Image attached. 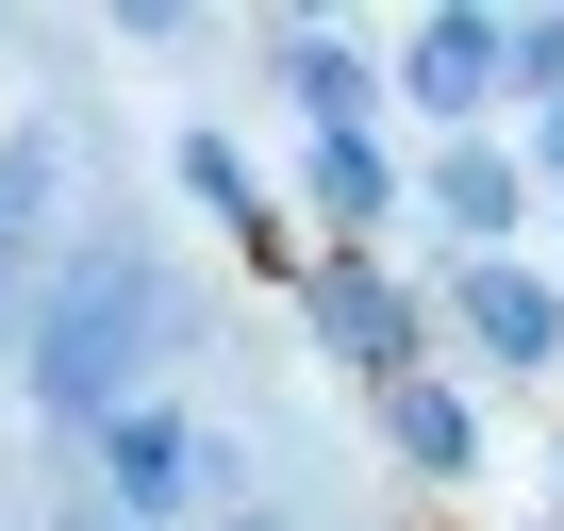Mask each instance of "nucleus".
Listing matches in <instances>:
<instances>
[{
    "mask_svg": "<svg viewBox=\"0 0 564 531\" xmlns=\"http://www.w3.org/2000/svg\"><path fill=\"white\" fill-rule=\"evenodd\" d=\"M150 333H166V300L133 283V266H100V283L51 316V349H34V366H51V399H67V415H117V366H133Z\"/></svg>",
    "mask_w": 564,
    "mask_h": 531,
    "instance_id": "1",
    "label": "nucleus"
},
{
    "mask_svg": "<svg viewBox=\"0 0 564 531\" xmlns=\"http://www.w3.org/2000/svg\"><path fill=\"white\" fill-rule=\"evenodd\" d=\"M481 84H498V34H481V18H448V34L415 51V100H448V117H465Z\"/></svg>",
    "mask_w": 564,
    "mask_h": 531,
    "instance_id": "2",
    "label": "nucleus"
},
{
    "mask_svg": "<svg viewBox=\"0 0 564 531\" xmlns=\"http://www.w3.org/2000/svg\"><path fill=\"white\" fill-rule=\"evenodd\" d=\"M316 316H333V349H366V366L399 349V300L366 283V266H333V283H316Z\"/></svg>",
    "mask_w": 564,
    "mask_h": 531,
    "instance_id": "3",
    "label": "nucleus"
},
{
    "mask_svg": "<svg viewBox=\"0 0 564 531\" xmlns=\"http://www.w3.org/2000/svg\"><path fill=\"white\" fill-rule=\"evenodd\" d=\"M117 481H133V498H166V481H183V432H166V415H133V432H117Z\"/></svg>",
    "mask_w": 564,
    "mask_h": 531,
    "instance_id": "4",
    "label": "nucleus"
}]
</instances>
